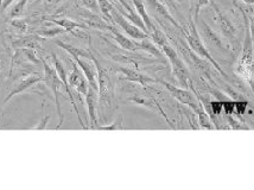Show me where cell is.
Returning a JSON list of instances; mask_svg holds the SVG:
<instances>
[{
  "label": "cell",
  "mask_w": 254,
  "mask_h": 190,
  "mask_svg": "<svg viewBox=\"0 0 254 190\" xmlns=\"http://www.w3.org/2000/svg\"><path fill=\"white\" fill-rule=\"evenodd\" d=\"M43 67H44V82L47 84L48 87H49V89L53 92V95H54V99H55V104H56V110H57V116L60 118V123L59 125H57V128L60 127V126L62 125L63 123V116H62V112H61V106H60V89H61V87H64L63 86V82L61 81V78L59 77V75H57L55 68H51L49 64H48L47 61L43 60Z\"/></svg>",
  "instance_id": "cell-5"
},
{
  "label": "cell",
  "mask_w": 254,
  "mask_h": 190,
  "mask_svg": "<svg viewBox=\"0 0 254 190\" xmlns=\"http://www.w3.org/2000/svg\"><path fill=\"white\" fill-rule=\"evenodd\" d=\"M112 23L120 26L124 30V32L126 35H128L132 39H134V41H143V39L150 37L149 34H146L140 28H138L137 25H134L129 20H127L116 7H114L113 12H112Z\"/></svg>",
  "instance_id": "cell-6"
},
{
  "label": "cell",
  "mask_w": 254,
  "mask_h": 190,
  "mask_svg": "<svg viewBox=\"0 0 254 190\" xmlns=\"http://www.w3.org/2000/svg\"><path fill=\"white\" fill-rule=\"evenodd\" d=\"M110 32L112 34V36H113L114 41H116L117 43L122 47V49L126 50V51H131V53L140 49V48H139V41H134V39L126 37V36L120 34V32L118 31L114 26L111 29Z\"/></svg>",
  "instance_id": "cell-18"
},
{
  "label": "cell",
  "mask_w": 254,
  "mask_h": 190,
  "mask_svg": "<svg viewBox=\"0 0 254 190\" xmlns=\"http://www.w3.org/2000/svg\"><path fill=\"white\" fill-rule=\"evenodd\" d=\"M80 2L81 5L83 6V8H86V10L94 12V13H98L99 12L98 0H80Z\"/></svg>",
  "instance_id": "cell-30"
},
{
  "label": "cell",
  "mask_w": 254,
  "mask_h": 190,
  "mask_svg": "<svg viewBox=\"0 0 254 190\" xmlns=\"http://www.w3.org/2000/svg\"><path fill=\"white\" fill-rule=\"evenodd\" d=\"M86 98V104L88 107V114H89V127L94 129L96 126H99L98 124V104H99V92L98 90L93 89L92 87H89L88 93L84 96Z\"/></svg>",
  "instance_id": "cell-15"
},
{
  "label": "cell",
  "mask_w": 254,
  "mask_h": 190,
  "mask_svg": "<svg viewBox=\"0 0 254 190\" xmlns=\"http://www.w3.org/2000/svg\"><path fill=\"white\" fill-rule=\"evenodd\" d=\"M55 44L59 45L60 48H62V49H64L65 51H68L69 54H70V56L72 57L74 60L76 59H89L92 60L93 57V54L89 53V51L84 50V49H81V48H77V47H74V45L69 44V43H65V42H62V41H55Z\"/></svg>",
  "instance_id": "cell-20"
},
{
  "label": "cell",
  "mask_w": 254,
  "mask_h": 190,
  "mask_svg": "<svg viewBox=\"0 0 254 190\" xmlns=\"http://www.w3.org/2000/svg\"><path fill=\"white\" fill-rule=\"evenodd\" d=\"M160 50L163 51V54L166 56V59H168L169 62L171 63L172 74H174V76L177 78L181 87H183V88H188V87H190L191 78H190L188 69H187L186 64H184L182 60L180 59V56H178L176 50L174 49V47H172L169 42H166L164 45L160 47Z\"/></svg>",
  "instance_id": "cell-2"
},
{
  "label": "cell",
  "mask_w": 254,
  "mask_h": 190,
  "mask_svg": "<svg viewBox=\"0 0 254 190\" xmlns=\"http://www.w3.org/2000/svg\"><path fill=\"white\" fill-rule=\"evenodd\" d=\"M81 18H82L83 23L88 26V29L92 28L95 30H107V31H111V29L113 28V25L108 24L104 17H100L94 12H90L86 10V8H84L83 12H81Z\"/></svg>",
  "instance_id": "cell-17"
},
{
  "label": "cell",
  "mask_w": 254,
  "mask_h": 190,
  "mask_svg": "<svg viewBox=\"0 0 254 190\" xmlns=\"http://www.w3.org/2000/svg\"><path fill=\"white\" fill-rule=\"evenodd\" d=\"M198 34L201 36L202 41L205 42V44H208L209 47L214 48V49H217L219 51L227 50L226 44L223 43L220 35L214 31V29L209 26V24L205 23L204 20H201V28H199Z\"/></svg>",
  "instance_id": "cell-8"
},
{
  "label": "cell",
  "mask_w": 254,
  "mask_h": 190,
  "mask_svg": "<svg viewBox=\"0 0 254 190\" xmlns=\"http://www.w3.org/2000/svg\"><path fill=\"white\" fill-rule=\"evenodd\" d=\"M198 122H199V125H201L202 127H205L208 129H213L210 118L207 114V112H205V110H202L201 112L198 113Z\"/></svg>",
  "instance_id": "cell-29"
},
{
  "label": "cell",
  "mask_w": 254,
  "mask_h": 190,
  "mask_svg": "<svg viewBox=\"0 0 254 190\" xmlns=\"http://www.w3.org/2000/svg\"><path fill=\"white\" fill-rule=\"evenodd\" d=\"M132 2L133 5H134V8L135 11H137V13L141 17V19H143V22L145 23V26H146L147 32H149L150 35L151 32L156 29V25L153 24L152 19H151L149 16V13L146 12V7H145L143 0H132Z\"/></svg>",
  "instance_id": "cell-21"
},
{
  "label": "cell",
  "mask_w": 254,
  "mask_h": 190,
  "mask_svg": "<svg viewBox=\"0 0 254 190\" xmlns=\"http://www.w3.org/2000/svg\"><path fill=\"white\" fill-rule=\"evenodd\" d=\"M96 69H98V83H99V105L102 110L111 111L112 99H113V87L110 73L106 68L100 65V63L95 57H93Z\"/></svg>",
  "instance_id": "cell-3"
},
{
  "label": "cell",
  "mask_w": 254,
  "mask_h": 190,
  "mask_svg": "<svg viewBox=\"0 0 254 190\" xmlns=\"http://www.w3.org/2000/svg\"><path fill=\"white\" fill-rule=\"evenodd\" d=\"M11 24L13 28H16L17 30H19V31H22V32H26V30H28V23H26L24 19L14 18V19L12 20Z\"/></svg>",
  "instance_id": "cell-31"
},
{
  "label": "cell",
  "mask_w": 254,
  "mask_h": 190,
  "mask_svg": "<svg viewBox=\"0 0 254 190\" xmlns=\"http://www.w3.org/2000/svg\"><path fill=\"white\" fill-rule=\"evenodd\" d=\"M48 119H49V116H44V114H43V119H42V122L38 124L39 126H37V127H36V129H43V128H45V125H47V124H48Z\"/></svg>",
  "instance_id": "cell-33"
},
{
  "label": "cell",
  "mask_w": 254,
  "mask_h": 190,
  "mask_svg": "<svg viewBox=\"0 0 254 190\" xmlns=\"http://www.w3.org/2000/svg\"><path fill=\"white\" fill-rule=\"evenodd\" d=\"M68 81L69 86L76 90L78 95H87L89 89V83L87 81L86 76H84V74L82 73V70L75 63H72V69L70 74L68 75Z\"/></svg>",
  "instance_id": "cell-10"
},
{
  "label": "cell",
  "mask_w": 254,
  "mask_h": 190,
  "mask_svg": "<svg viewBox=\"0 0 254 190\" xmlns=\"http://www.w3.org/2000/svg\"><path fill=\"white\" fill-rule=\"evenodd\" d=\"M49 19L51 23L56 24L57 26H61V28L64 29L66 32H71L72 35H76L78 29H88V26L84 23L75 22V20L68 19V18H49Z\"/></svg>",
  "instance_id": "cell-19"
},
{
  "label": "cell",
  "mask_w": 254,
  "mask_h": 190,
  "mask_svg": "<svg viewBox=\"0 0 254 190\" xmlns=\"http://www.w3.org/2000/svg\"><path fill=\"white\" fill-rule=\"evenodd\" d=\"M99 11L101 12L102 17L107 22H112V12L114 10V5H112L108 0H98Z\"/></svg>",
  "instance_id": "cell-24"
},
{
  "label": "cell",
  "mask_w": 254,
  "mask_h": 190,
  "mask_svg": "<svg viewBox=\"0 0 254 190\" xmlns=\"http://www.w3.org/2000/svg\"><path fill=\"white\" fill-rule=\"evenodd\" d=\"M60 1H62V0H45L44 5L47 6V7H53V6L59 4Z\"/></svg>",
  "instance_id": "cell-35"
},
{
  "label": "cell",
  "mask_w": 254,
  "mask_h": 190,
  "mask_svg": "<svg viewBox=\"0 0 254 190\" xmlns=\"http://www.w3.org/2000/svg\"><path fill=\"white\" fill-rule=\"evenodd\" d=\"M13 1H14V0H2V1H1V5H0V7H1V10H2V11H5L6 8L8 7V6L13 4Z\"/></svg>",
  "instance_id": "cell-34"
},
{
  "label": "cell",
  "mask_w": 254,
  "mask_h": 190,
  "mask_svg": "<svg viewBox=\"0 0 254 190\" xmlns=\"http://www.w3.org/2000/svg\"><path fill=\"white\" fill-rule=\"evenodd\" d=\"M128 100L133 102V104L139 105V106H144V107L149 108V110H151V111H155V112L162 114V117L166 120V123L169 124V126H170L171 128H174V125H172V123L170 122V120H169V118H168V116H166V113L164 112V111H163V108L160 107L158 101H157L156 99L153 98V96L135 94V95L129 96Z\"/></svg>",
  "instance_id": "cell-11"
},
{
  "label": "cell",
  "mask_w": 254,
  "mask_h": 190,
  "mask_svg": "<svg viewBox=\"0 0 254 190\" xmlns=\"http://www.w3.org/2000/svg\"><path fill=\"white\" fill-rule=\"evenodd\" d=\"M51 57H53L54 68H55V70H56L57 75H59V77L61 78V81L63 82V86H64L66 93H68V96H69V99H70L72 107H74L75 112H76V116H77V118H78V122H80L81 126H82V128L87 129V126L84 125L82 118H81V116H80V111H78L76 102H75L74 95H72V93H71V90H70V86H69V81H68V74H66L64 65H63V63H62L61 61H60L59 59H57V56L55 55V54H53V56H51Z\"/></svg>",
  "instance_id": "cell-7"
},
{
  "label": "cell",
  "mask_w": 254,
  "mask_h": 190,
  "mask_svg": "<svg viewBox=\"0 0 254 190\" xmlns=\"http://www.w3.org/2000/svg\"><path fill=\"white\" fill-rule=\"evenodd\" d=\"M251 30H250V34H251V37L254 39V16L251 17Z\"/></svg>",
  "instance_id": "cell-37"
},
{
  "label": "cell",
  "mask_w": 254,
  "mask_h": 190,
  "mask_svg": "<svg viewBox=\"0 0 254 190\" xmlns=\"http://www.w3.org/2000/svg\"><path fill=\"white\" fill-rule=\"evenodd\" d=\"M253 11H254V7H253Z\"/></svg>",
  "instance_id": "cell-40"
},
{
  "label": "cell",
  "mask_w": 254,
  "mask_h": 190,
  "mask_svg": "<svg viewBox=\"0 0 254 190\" xmlns=\"http://www.w3.org/2000/svg\"><path fill=\"white\" fill-rule=\"evenodd\" d=\"M239 1H243V2H246V4L254 5V0H239Z\"/></svg>",
  "instance_id": "cell-38"
},
{
  "label": "cell",
  "mask_w": 254,
  "mask_h": 190,
  "mask_svg": "<svg viewBox=\"0 0 254 190\" xmlns=\"http://www.w3.org/2000/svg\"><path fill=\"white\" fill-rule=\"evenodd\" d=\"M162 1H164L163 4L165 6L168 5L169 7H172V8H176V5H175V2H176V0H162Z\"/></svg>",
  "instance_id": "cell-36"
},
{
  "label": "cell",
  "mask_w": 254,
  "mask_h": 190,
  "mask_svg": "<svg viewBox=\"0 0 254 190\" xmlns=\"http://www.w3.org/2000/svg\"><path fill=\"white\" fill-rule=\"evenodd\" d=\"M94 129H98V131H117V129H124L123 126V117H118L114 123H112L111 125L106 126H96Z\"/></svg>",
  "instance_id": "cell-27"
},
{
  "label": "cell",
  "mask_w": 254,
  "mask_h": 190,
  "mask_svg": "<svg viewBox=\"0 0 254 190\" xmlns=\"http://www.w3.org/2000/svg\"><path fill=\"white\" fill-rule=\"evenodd\" d=\"M209 4H210V0H192V7H191V12H190V14H191L193 22L196 23L198 22L199 11H201V8Z\"/></svg>",
  "instance_id": "cell-25"
},
{
  "label": "cell",
  "mask_w": 254,
  "mask_h": 190,
  "mask_svg": "<svg viewBox=\"0 0 254 190\" xmlns=\"http://www.w3.org/2000/svg\"><path fill=\"white\" fill-rule=\"evenodd\" d=\"M75 62L77 63V65L80 67L82 73L86 76L87 81H88L89 87H92L93 89L98 90L99 92V83H98V69H96V65L94 61L89 59H76Z\"/></svg>",
  "instance_id": "cell-13"
},
{
  "label": "cell",
  "mask_w": 254,
  "mask_h": 190,
  "mask_svg": "<svg viewBox=\"0 0 254 190\" xmlns=\"http://www.w3.org/2000/svg\"><path fill=\"white\" fill-rule=\"evenodd\" d=\"M145 1H146V5L149 6L151 12H152L157 18L165 20V22H169L171 25H174L175 28H177L178 30H182V26L175 20V18L172 17L170 12H169L168 7H166L160 0H145Z\"/></svg>",
  "instance_id": "cell-14"
},
{
  "label": "cell",
  "mask_w": 254,
  "mask_h": 190,
  "mask_svg": "<svg viewBox=\"0 0 254 190\" xmlns=\"http://www.w3.org/2000/svg\"><path fill=\"white\" fill-rule=\"evenodd\" d=\"M117 1L119 2V4L122 5L124 8H125V11L129 12V13H131V12H134V11H135V8H133L131 5H129V4H127V2H126V0H117Z\"/></svg>",
  "instance_id": "cell-32"
},
{
  "label": "cell",
  "mask_w": 254,
  "mask_h": 190,
  "mask_svg": "<svg viewBox=\"0 0 254 190\" xmlns=\"http://www.w3.org/2000/svg\"><path fill=\"white\" fill-rule=\"evenodd\" d=\"M28 2H29V0H19V1H18L17 4L13 6V8L11 10L10 17L11 18H19L20 16H23Z\"/></svg>",
  "instance_id": "cell-28"
},
{
  "label": "cell",
  "mask_w": 254,
  "mask_h": 190,
  "mask_svg": "<svg viewBox=\"0 0 254 190\" xmlns=\"http://www.w3.org/2000/svg\"><path fill=\"white\" fill-rule=\"evenodd\" d=\"M66 32L64 29L61 28V26H57V28H53V29H39L36 35L41 36L42 38H53L57 35H61Z\"/></svg>",
  "instance_id": "cell-26"
},
{
  "label": "cell",
  "mask_w": 254,
  "mask_h": 190,
  "mask_svg": "<svg viewBox=\"0 0 254 190\" xmlns=\"http://www.w3.org/2000/svg\"><path fill=\"white\" fill-rule=\"evenodd\" d=\"M43 80H44V76H41V75H38V74L28 75V76L24 77L20 82H18L16 86L13 87V89H12L11 92L8 93V95L6 96L4 102H8L12 98H13V96H16L18 94H20V93L25 92V90L31 88V87L35 86V84H37L38 82H42Z\"/></svg>",
  "instance_id": "cell-16"
},
{
  "label": "cell",
  "mask_w": 254,
  "mask_h": 190,
  "mask_svg": "<svg viewBox=\"0 0 254 190\" xmlns=\"http://www.w3.org/2000/svg\"><path fill=\"white\" fill-rule=\"evenodd\" d=\"M42 37L38 35H31L28 37L17 38L12 42V45L14 48H19V49H36L39 48V39Z\"/></svg>",
  "instance_id": "cell-22"
},
{
  "label": "cell",
  "mask_w": 254,
  "mask_h": 190,
  "mask_svg": "<svg viewBox=\"0 0 254 190\" xmlns=\"http://www.w3.org/2000/svg\"><path fill=\"white\" fill-rule=\"evenodd\" d=\"M181 31H182V34L184 35V37H186L187 43H188L190 49H191L193 53L197 54V55L201 57V59H203V60H205V61H208L209 63H211V64H213L214 67L216 68V70L219 71V73L221 74L222 76H226V74L223 73L222 69L220 68V65L217 64V62L213 59V56L210 55V53H209V51H208L207 48H205L204 42L202 41L201 36H199V34H198L197 28H196L195 22H193L192 18H190L189 24H188V28H187V29L182 28V30H181Z\"/></svg>",
  "instance_id": "cell-1"
},
{
  "label": "cell",
  "mask_w": 254,
  "mask_h": 190,
  "mask_svg": "<svg viewBox=\"0 0 254 190\" xmlns=\"http://www.w3.org/2000/svg\"><path fill=\"white\" fill-rule=\"evenodd\" d=\"M210 4L213 5L214 12H215L216 22H217V25H219L220 32H221L223 37H226L229 42H233L235 38V32H237V30H235L234 25H233V23L231 22V19L223 13L221 8H220L215 2L210 0Z\"/></svg>",
  "instance_id": "cell-9"
},
{
  "label": "cell",
  "mask_w": 254,
  "mask_h": 190,
  "mask_svg": "<svg viewBox=\"0 0 254 190\" xmlns=\"http://www.w3.org/2000/svg\"><path fill=\"white\" fill-rule=\"evenodd\" d=\"M166 89L169 90L171 96H174L178 102L182 105H187L189 108H191L195 113H199L202 110H204L203 104H202L199 98H195V95L191 92H189L187 88H180V87L172 86L171 83L165 82V81H159Z\"/></svg>",
  "instance_id": "cell-4"
},
{
  "label": "cell",
  "mask_w": 254,
  "mask_h": 190,
  "mask_svg": "<svg viewBox=\"0 0 254 190\" xmlns=\"http://www.w3.org/2000/svg\"><path fill=\"white\" fill-rule=\"evenodd\" d=\"M139 48H140L141 50L147 51V53L151 54L152 56L157 57V59L160 60V61H164L165 55L163 54V51L160 50L152 41H151L150 37L145 38V39H143V41H139Z\"/></svg>",
  "instance_id": "cell-23"
},
{
  "label": "cell",
  "mask_w": 254,
  "mask_h": 190,
  "mask_svg": "<svg viewBox=\"0 0 254 190\" xmlns=\"http://www.w3.org/2000/svg\"><path fill=\"white\" fill-rule=\"evenodd\" d=\"M116 70H117V73H119L120 78H122V80L131 81V82L139 83V84H141L143 87L149 86L150 83L157 82V80H155V78L139 73V71L135 70V69L126 68V67H118V68H116Z\"/></svg>",
  "instance_id": "cell-12"
},
{
  "label": "cell",
  "mask_w": 254,
  "mask_h": 190,
  "mask_svg": "<svg viewBox=\"0 0 254 190\" xmlns=\"http://www.w3.org/2000/svg\"><path fill=\"white\" fill-rule=\"evenodd\" d=\"M1 1H2V0H0V5H1Z\"/></svg>",
  "instance_id": "cell-39"
}]
</instances>
